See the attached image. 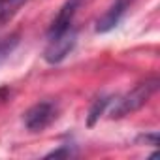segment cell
Returning <instances> with one entry per match:
<instances>
[{
	"label": "cell",
	"instance_id": "8",
	"mask_svg": "<svg viewBox=\"0 0 160 160\" xmlns=\"http://www.w3.org/2000/svg\"><path fill=\"white\" fill-rule=\"evenodd\" d=\"M17 43H19V34H12V36H6V38L0 40V62L13 53Z\"/></svg>",
	"mask_w": 160,
	"mask_h": 160
},
{
	"label": "cell",
	"instance_id": "1",
	"mask_svg": "<svg viewBox=\"0 0 160 160\" xmlns=\"http://www.w3.org/2000/svg\"><path fill=\"white\" fill-rule=\"evenodd\" d=\"M156 91H158V79H156V77L149 79V81L139 83L138 87H134V89H132L130 92H126L124 96H121V98H117V100H111L113 106H111V109H109V115H111L113 119H121V117H124V115H130V113L141 109V108L151 100V96H152Z\"/></svg>",
	"mask_w": 160,
	"mask_h": 160
},
{
	"label": "cell",
	"instance_id": "9",
	"mask_svg": "<svg viewBox=\"0 0 160 160\" xmlns=\"http://www.w3.org/2000/svg\"><path fill=\"white\" fill-rule=\"evenodd\" d=\"M73 152L70 151V147H62V149H57V151H51L49 154H47V158H57V156H72Z\"/></svg>",
	"mask_w": 160,
	"mask_h": 160
},
{
	"label": "cell",
	"instance_id": "5",
	"mask_svg": "<svg viewBox=\"0 0 160 160\" xmlns=\"http://www.w3.org/2000/svg\"><path fill=\"white\" fill-rule=\"evenodd\" d=\"M79 4H81V0H68L60 8V12L57 13L55 21L51 23V27L47 30V36H55V34H60V32H66V30L73 28V17L77 13Z\"/></svg>",
	"mask_w": 160,
	"mask_h": 160
},
{
	"label": "cell",
	"instance_id": "3",
	"mask_svg": "<svg viewBox=\"0 0 160 160\" xmlns=\"http://www.w3.org/2000/svg\"><path fill=\"white\" fill-rule=\"evenodd\" d=\"M57 117H58V106L55 102H38L25 113V126L30 132H42Z\"/></svg>",
	"mask_w": 160,
	"mask_h": 160
},
{
	"label": "cell",
	"instance_id": "6",
	"mask_svg": "<svg viewBox=\"0 0 160 160\" xmlns=\"http://www.w3.org/2000/svg\"><path fill=\"white\" fill-rule=\"evenodd\" d=\"M27 0H0V27H4L21 10Z\"/></svg>",
	"mask_w": 160,
	"mask_h": 160
},
{
	"label": "cell",
	"instance_id": "2",
	"mask_svg": "<svg viewBox=\"0 0 160 160\" xmlns=\"http://www.w3.org/2000/svg\"><path fill=\"white\" fill-rule=\"evenodd\" d=\"M77 43V32L75 28H70L66 32L55 34V36H47V45L43 51V58L47 64H58L62 62L75 47Z\"/></svg>",
	"mask_w": 160,
	"mask_h": 160
},
{
	"label": "cell",
	"instance_id": "4",
	"mask_svg": "<svg viewBox=\"0 0 160 160\" xmlns=\"http://www.w3.org/2000/svg\"><path fill=\"white\" fill-rule=\"evenodd\" d=\"M130 4H132V0H115V2L109 6V10L98 19V23H96V32L106 34V32L113 30V28L121 23V19L124 17V13L128 12Z\"/></svg>",
	"mask_w": 160,
	"mask_h": 160
},
{
	"label": "cell",
	"instance_id": "7",
	"mask_svg": "<svg viewBox=\"0 0 160 160\" xmlns=\"http://www.w3.org/2000/svg\"><path fill=\"white\" fill-rule=\"evenodd\" d=\"M109 104H111V98H106V96L98 98V100L92 104V108H91V111H89V126H94V124H96V121L104 115V111L108 109Z\"/></svg>",
	"mask_w": 160,
	"mask_h": 160
}]
</instances>
